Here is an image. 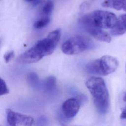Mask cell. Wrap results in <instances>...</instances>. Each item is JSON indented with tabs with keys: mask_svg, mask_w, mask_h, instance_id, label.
<instances>
[{
	"mask_svg": "<svg viewBox=\"0 0 126 126\" xmlns=\"http://www.w3.org/2000/svg\"><path fill=\"white\" fill-rule=\"evenodd\" d=\"M85 85L92 96L97 111L101 114H105L109 108V97L104 80L100 77L92 76L86 80Z\"/></svg>",
	"mask_w": 126,
	"mask_h": 126,
	"instance_id": "1",
	"label": "cell"
},
{
	"mask_svg": "<svg viewBox=\"0 0 126 126\" xmlns=\"http://www.w3.org/2000/svg\"><path fill=\"white\" fill-rule=\"evenodd\" d=\"M61 35V30H55L50 32L46 37L38 40L33 46L29 49L36 62L54 52L59 43Z\"/></svg>",
	"mask_w": 126,
	"mask_h": 126,
	"instance_id": "2",
	"label": "cell"
},
{
	"mask_svg": "<svg viewBox=\"0 0 126 126\" xmlns=\"http://www.w3.org/2000/svg\"><path fill=\"white\" fill-rule=\"evenodd\" d=\"M117 20V17L114 13L98 10L83 15L80 22L86 27L111 29L116 25Z\"/></svg>",
	"mask_w": 126,
	"mask_h": 126,
	"instance_id": "3",
	"label": "cell"
},
{
	"mask_svg": "<svg viewBox=\"0 0 126 126\" xmlns=\"http://www.w3.org/2000/svg\"><path fill=\"white\" fill-rule=\"evenodd\" d=\"M117 59L111 56L105 55L88 63L85 70L88 73L106 76L115 72L118 68Z\"/></svg>",
	"mask_w": 126,
	"mask_h": 126,
	"instance_id": "4",
	"label": "cell"
},
{
	"mask_svg": "<svg viewBox=\"0 0 126 126\" xmlns=\"http://www.w3.org/2000/svg\"><path fill=\"white\" fill-rule=\"evenodd\" d=\"M95 45L90 38L81 35H76L66 40L62 45V52L67 55H73L91 50Z\"/></svg>",
	"mask_w": 126,
	"mask_h": 126,
	"instance_id": "5",
	"label": "cell"
},
{
	"mask_svg": "<svg viewBox=\"0 0 126 126\" xmlns=\"http://www.w3.org/2000/svg\"><path fill=\"white\" fill-rule=\"evenodd\" d=\"M7 123L10 126H33L34 119L32 117L20 113L7 108L6 109Z\"/></svg>",
	"mask_w": 126,
	"mask_h": 126,
	"instance_id": "6",
	"label": "cell"
},
{
	"mask_svg": "<svg viewBox=\"0 0 126 126\" xmlns=\"http://www.w3.org/2000/svg\"><path fill=\"white\" fill-rule=\"evenodd\" d=\"M81 105V103L77 97L69 98L63 103L62 110L66 117L72 118L79 112Z\"/></svg>",
	"mask_w": 126,
	"mask_h": 126,
	"instance_id": "7",
	"label": "cell"
},
{
	"mask_svg": "<svg viewBox=\"0 0 126 126\" xmlns=\"http://www.w3.org/2000/svg\"><path fill=\"white\" fill-rule=\"evenodd\" d=\"M86 30L92 36L98 40L105 42H110L111 41L112 38L110 35L100 28L86 27Z\"/></svg>",
	"mask_w": 126,
	"mask_h": 126,
	"instance_id": "8",
	"label": "cell"
},
{
	"mask_svg": "<svg viewBox=\"0 0 126 126\" xmlns=\"http://www.w3.org/2000/svg\"><path fill=\"white\" fill-rule=\"evenodd\" d=\"M126 32V14L120 15L118 18L115 26L110 31L111 34L118 36Z\"/></svg>",
	"mask_w": 126,
	"mask_h": 126,
	"instance_id": "9",
	"label": "cell"
},
{
	"mask_svg": "<svg viewBox=\"0 0 126 126\" xmlns=\"http://www.w3.org/2000/svg\"><path fill=\"white\" fill-rule=\"evenodd\" d=\"M101 5L105 8H111L126 12V0H104Z\"/></svg>",
	"mask_w": 126,
	"mask_h": 126,
	"instance_id": "10",
	"label": "cell"
},
{
	"mask_svg": "<svg viewBox=\"0 0 126 126\" xmlns=\"http://www.w3.org/2000/svg\"><path fill=\"white\" fill-rule=\"evenodd\" d=\"M56 78L53 75L48 76L42 83V88L44 92H50L53 91L56 87Z\"/></svg>",
	"mask_w": 126,
	"mask_h": 126,
	"instance_id": "11",
	"label": "cell"
},
{
	"mask_svg": "<svg viewBox=\"0 0 126 126\" xmlns=\"http://www.w3.org/2000/svg\"><path fill=\"white\" fill-rule=\"evenodd\" d=\"M54 7V2L52 0H47L42 7L41 12L44 16H49L52 12Z\"/></svg>",
	"mask_w": 126,
	"mask_h": 126,
	"instance_id": "12",
	"label": "cell"
},
{
	"mask_svg": "<svg viewBox=\"0 0 126 126\" xmlns=\"http://www.w3.org/2000/svg\"><path fill=\"white\" fill-rule=\"evenodd\" d=\"M27 83L32 87H36L39 83V77L38 75L34 72H29L26 77Z\"/></svg>",
	"mask_w": 126,
	"mask_h": 126,
	"instance_id": "13",
	"label": "cell"
},
{
	"mask_svg": "<svg viewBox=\"0 0 126 126\" xmlns=\"http://www.w3.org/2000/svg\"><path fill=\"white\" fill-rule=\"evenodd\" d=\"M50 21V17L44 16L36 20L33 24V27L34 28L37 29H41L47 26L49 23Z\"/></svg>",
	"mask_w": 126,
	"mask_h": 126,
	"instance_id": "14",
	"label": "cell"
},
{
	"mask_svg": "<svg viewBox=\"0 0 126 126\" xmlns=\"http://www.w3.org/2000/svg\"><path fill=\"white\" fill-rule=\"evenodd\" d=\"M9 90L4 80L0 79V96L9 94Z\"/></svg>",
	"mask_w": 126,
	"mask_h": 126,
	"instance_id": "15",
	"label": "cell"
},
{
	"mask_svg": "<svg viewBox=\"0 0 126 126\" xmlns=\"http://www.w3.org/2000/svg\"><path fill=\"white\" fill-rule=\"evenodd\" d=\"M122 100L123 103V107L122 109L120 118L121 119H126V92L122 94Z\"/></svg>",
	"mask_w": 126,
	"mask_h": 126,
	"instance_id": "16",
	"label": "cell"
},
{
	"mask_svg": "<svg viewBox=\"0 0 126 126\" xmlns=\"http://www.w3.org/2000/svg\"><path fill=\"white\" fill-rule=\"evenodd\" d=\"M14 56V52L13 51H10L7 52L4 55V61L6 63H8Z\"/></svg>",
	"mask_w": 126,
	"mask_h": 126,
	"instance_id": "17",
	"label": "cell"
},
{
	"mask_svg": "<svg viewBox=\"0 0 126 126\" xmlns=\"http://www.w3.org/2000/svg\"><path fill=\"white\" fill-rule=\"evenodd\" d=\"M77 98L79 100V101L81 104H82V102H85L86 101L87 98L86 97V96L84 94H81L79 96H78Z\"/></svg>",
	"mask_w": 126,
	"mask_h": 126,
	"instance_id": "18",
	"label": "cell"
},
{
	"mask_svg": "<svg viewBox=\"0 0 126 126\" xmlns=\"http://www.w3.org/2000/svg\"><path fill=\"white\" fill-rule=\"evenodd\" d=\"M25 0L28 1V2H33V1H35L37 0Z\"/></svg>",
	"mask_w": 126,
	"mask_h": 126,
	"instance_id": "19",
	"label": "cell"
},
{
	"mask_svg": "<svg viewBox=\"0 0 126 126\" xmlns=\"http://www.w3.org/2000/svg\"><path fill=\"white\" fill-rule=\"evenodd\" d=\"M62 126H68L65 125H64V124H62Z\"/></svg>",
	"mask_w": 126,
	"mask_h": 126,
	"instance_id": "20",
	"label": "cell"
},
{
	"mask_svg": "<svg viewBox=\"0 0 126 126\" xmlns=\"http://www.w3.org/2000/svg\"><path fill=\"white\" fill-rule=\"evenodd\" d=\"M125 72L126 73V66H125Z\"/></svg>",
	"mask_w": 126,
	"mask_h": 126,
	"instance_id": "21",
	"label": "cell"
}]
</instances>
